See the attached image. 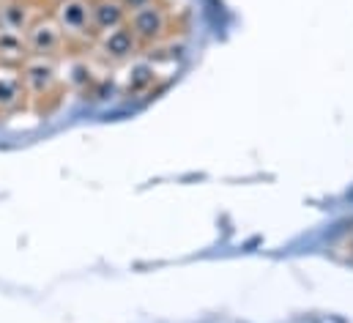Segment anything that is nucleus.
<instances>
[{
  "instance_id": "f257e3e1",
  "label": "nucleus",
  "mask_w": 353,
  "mask_h": 323,
  "mask_svg": "<svg viewBox=\"0 0 353 323\" xmlns=\"http://www.w3.org/2000/svg\"><path fill=\"white\" fill-rule=\"evenodd\" d=\"M19 75H22L28 101H33L36 107H44L61 90V72H58V61L55 58L28 55L22 61V66H19Z\"/></svg>"
},
{
  "instance_id": "f03ea898",
  "label": "nucleus",
  "mask_w": 353,
  "mask_h": 323,
  "mask_svg": "<svg viewBox=\"0 0 353 323\" xmlns=\"http://www.w3.org/2000/svg\"><path fill=\"white\" fill-rule=\"evenodd\" d=\"M126 25L132 28V33L140 41V47H151V44H159V41L170 39L173 14L168 8H162L159 3H148V6H143L137 11H132Z\"/></svg>"
},
{
  "instance_id": "7ed1b4c3",
  "label": "nucleus",
  "mask_w": 353,
  "mask_h": 323,
  "mask_svg": "<svg viewBox=\"0 0 353 323\" xmlns=\"http://www.w3.org/2000/svg\"><path fill=\"white\" fill-rule=\"evenodd\" d=\"M25 41H28V52L39 55V58H63L66 52V33L61 30V25L52 17H36L33 25L25 30Z\"/></svg>"
},
{
  "instance_id": "20e7f679",
  "label": "nucleus",
  "mask_w": 353,
  "mask_h": 323,
  "mask_svg": "<svg viewBox=\"0 0 353 323\" xmlns=\"http://www.w3.org/2000/svg\"><path fill=\"white\" fill-rule=\"evenodd\" d=\"M52 19L61 25V30L66 33V39H88L93 33V22H90V0H58Z\"/></svg>"
},
{
  "instance_id": "39448f33",
  "label": "nucleus",
  "mask_w": 353,
  "mask_h": 323,
  "mask_svg": "<svg viewBox=\"0 0 353 323\" xmlns=\"http://www.w3.org/2000/svg\"><path fill=\"white\" fill-rule=\"evenodd\" d=\"M140 50H143V47H140V41L134 39V33H132L129 25H121V28L107 30V33H99V39H96V52H99L104 61H110V63H126V61H132Z\"/></svg>"
},
{
  "instance_id": "423d86ee",
  "label": "nucleus",
  "mask_w": 353,
  "mask_h": 323,
  "mask_svg": "<svg viewBox=\"0 0 353 323\" xmlns=\"http://www.w3.org/2000/svg\"><path fill=\"white\" fill-rule=\"evenodd\" d=\"M25 101H28V96H25L19 66L0 63V115H8L14 110H19Z\"/></svg>"
},
{
  "instance_id": "0eeeda50",
  "label": "nucleus",
  "mask_w": 353,
  "mask_h": 323,
  "mask_svg": "<svg viewBox=\"0 0 353 323\" xmlns=\"http://www.w3.org/2000/svg\"><path fill=\"white\" fill-rule=\"evenodd\" d=\"M129 11L123 8L121 0H90V22L93 33H107L121 25H126Z\"/></svg>"
},
{
  "instance_id": "6e6552de",
  "label": "nucleus",
  "mask_w": 353,
  "mask_h": 323,
  "mask_svg": "<svg viewBox=\"0 0 353 323\" xmlns=\"http://www.w3.org/2000/svg\"><path fill=\"white\" fill-rule=\"evenodd\" d=\"M154 85H157V66L143 58V61L132 63L129 75L123 77V96H129V99L148 96Z\"/></svg>"
},
{
  "instance_id": "1a4fd4ad",
  "label": "nucleus",
  "mask_w": 353,
  "mask_h": 323,
  "mask_svg": "<svg viewBox=\"0 0 353 323\" xmlns=\"http://www.w3.org/2000/svg\"><path fill=\"white\" fill-rule=\"evenodd\" d=\"M36 8L30 6V0H3L0 3V25L3 28H11V30H19L25 33L33 19H36Z\"/></svg>"
},
{
  "instance_id": "9d476101",
  "label": "nucleus",
  "mask_w": 353,
  "mask_h": 323,
  "mask_svg": "<svg viewBox=\"0 0 353 323\" xmlns=\"http://www.w3.org/2000/svg\"><path fill=\"white\" fill-rule=\"evenodd\" d=\"M28 55L30 52H28L25 33L0 25V63H6V66H22V61Z\"/></svg>"
},
{
  "instance_id": "9b49d317",
  "label": "nucleus",
  "mask_w": 353,
  "mask_h": 323,
  "mask_svg": "<svg viewBox=\"0 0 353 323\" xmlns=\"http://www.w3.org/2000/svg\"><path fill=\"white\" fill-rule=\"evenodd\" d=\"M96 72H93V66H90L85 58H72L69 63H66V75H63V82H69L74 90H80V93H85L90 85L96 82Z\"/></svg>"
},
{
  "instance_id": "f8f14e48",
  "label": "nucleus",
  "mask_w": 353,
  "mask_h": 323,
  "mask_svg": "<svg viewBox=\"0 0 353 323\" xmlns=\"http://www.w3.org/2000/svg\"><path fill=\"white\" fill-rule=\"evenodd\" d=\"M183 44L181 41H173V39H165L159 44H151V50L145 52V61H151L154 66L157 63H173V61H181L183 58Z\"/></svg>"
},
{
  "instance_id": "ddd939ff",
  "label": "nucleus",
  "mask_w": 353,
  "mask_h": 323,
  "mask_svg": "<svg viewBox=\"0 0 353 323\" xmlns=\"http://www.w3.org/2000/svg\"><path fill=\"white\" fill-rule=\"evenodd\" d=\"M123 3V8L132 14V11H137V8H143V6H148V3H154V0H121Z\"/></svg>"
}]
</instances>
